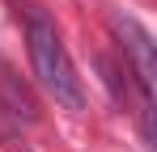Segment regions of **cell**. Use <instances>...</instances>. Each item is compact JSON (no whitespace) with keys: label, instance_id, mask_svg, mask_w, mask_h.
Here are the masks:
<instances>
[{"label":"cell","instance_id":"7a4b0ae2","mask_svg":"<svg viewBox=\"0 0 157 152\" xmlns=\"http://www.w3.org/2000/svg\"><path fill=\"white\" fill-rule=\"evenodd\" d=\"M110 30H115V38H119L123 55L132 59V72H136V85H140V97H144V106H149V97H153V80H157L153 34L136 21L132 13H115V17H110Z\"/></svg>","mask_w":157,"mask_h":152},{"label":"cell","instance_id":"6da1fadb","mask_svg":"<svg viewBox=\"0 0 157 152\" xmlns=\"http://www.w3.org/2000/svg\"><path fill=\"white\" fill-rule=\"evenodd\" d=\"M26 51H30V68L38 76V85L47 89V97L68 110V114H81L85 110V85L77 76V63L64 47L55 21H47L43 13H30L26 17Z\"/></svg>","mask_w":157,"mask_h":152}]
</instances>
